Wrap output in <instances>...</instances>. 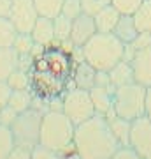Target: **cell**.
Here are the masks:
<instances>
[{
    "label": "cell",
    "mask_w": 151,
    "mask_h": 159,
    "mask_svg": "<svg viewBox=\"0 0 151 159\" xmlns=\"http://www.w3.org/2000/svg\"><path fill=\"white\" fill-rule=\"evenodd\" d=\"M74 147L84 159H106L120 148V143L114 138L107 117L95 113L91 119L76 125Z\"/></svg>",
    "instance_id": "obj_1"
},
{
    "label": "cell",
    "mask_w": 151,
    "mask_h": 159,
    "mask_svg": "<svg viewBox=\"0 0 151 159\" xmlns=\"http://www.w3.org/2000/svg\"><path fill=\"white\" fill-rule=\"evenodd\" d=\"M76 124L63 111H46L40 124L39 143L58 154H65L74 147Z\"/></svg>",
    "instance_id": "obj_2"
},
{
    "label": "cell",
    "mask_w": 151,
    "mask_h": 159,
    "mask_svg": "<svg viewBox=\"0 0 151 159\" xmlns=\"http://www.w3.org/2000/svg\"><path fill=\"white\" fill-rule=\"evenodd\" d=\"M125 43L118 39L114 34L97 32L91 39L83 46L84 58L97 71H111L120 60H123Z\"/></svg>",
    "instance_id": "obj_3"
},
{
    "label": "cell",
    "mask_w": 151,
    "mask_h": 159,
    "mask_svg": "<svg viewBox=\"0 0 151 159\" xmlns=\"http://www.w3.org/2000/svg\"><path fill=\"white\" fill-rule=\"evenodd\" d=\"M114 113L127 120H135L146 115V87L139 83L118 87L114 90Z\"/></svg>",
    "instance_id": "obj_4"
},
{
    "label": "cell",
    "mask_w": 151,
    "mask_h": 159,
    "mask_svg": "<svg viewBox=\"0 0 151 159\" xmlns=\"http://www.w3.org/2000/svg\"><path fill=\"white\" fill-rule=\"evenodd\" d=\"M42 117H44V111L39 108H35V106L28 108L27 111L18 113L16 120L11 125L16 147H23V148L32 150L34 147L39 145Z\"/></svg>",
    "instance_id": "obj_5"
},
{
    "label": "cell",
    "mask_w": 151,
    "mask_h": 159,
    "mask_svg": "<svg viewBox=\"0 0 151 159\" xmlns=\"http://www.w3.org/2000/svg\"><path fill=\"white\" fill-rule=\"evenodd\" d=\"M30 92L40 101L63 97L67 92L69 80L55 74L49 69H30Z\"/></svg>",
    "instance_id": "obj_6"
},
{
    "label": "cell",
    "mask_w": 151,
    "mask_h": 159,
    "mask_svg": "<svg viewBox=\"0 0 151 159\" xmlns=\"http://www.w3.org/2000/svg\"><path fill=\"white\" fill-rule=\"evenodd\" d=\"M62 111L76 125L83 124L84 120L91 119L97 113L95 106H93V101H91V96H90V90L78 89V87H74V89L65 92Z\"/></svg>",
    "instance_id": "obj_7"
},
{
    "label": "cell",
    "mask_w": 151,
    "mask_h": 159,
    "mask_svg": "<svg viewBox=\"0 0 151 159\" xmlns=\"http://www.w3.org/2000/svg\"><path fill=\"white\" fill-rule=\"evenodd\" d=\"M9 18L19 34H30L39 18L34 0H11Z\"/></svg>",
    "instance_id": "obj_8"
},
{
    "label": "cell",
    "mask_w": 151,
    "mask_h": 159,
    "mask_svg": "<svg viewBox=\"0 0 151 159\" xmlns=\"http://www.w3.org/2000/svg\"><path fill=\"white\" fill-rule=\"evenodd\" d=\"M128 145L142 159H151V119L149 117L144 115L141 119L132 120Z\"/></svg>",
    "instance_id": "obj_9"
},
{
    "label": "cell",
    "mask_w": 151,
    "mask_h": 159,
    "mask_svg": "<svg viewBox=\"0 0 151 159\" xmlns=\"http://www.w3.org/2000/svg\"><path fill=\"white\" fill-rule=\"evenodd\" d=\"M95 34H97V25L95 20H93V14L83 12L81 16L72 20L70 41H72L74 46H84Z\"/></svg>",
    "instance_id": "obj_10"
},
{
    "label": "cell",
    "mask_w": 151,
    "mask_h": 159,
    "mask_svg": "<svg viewBox=\"0 0 151 159\" xmlns=\"http://www.w3.org/2000/svg\"><path fill=\"white\" fill-rule=\"evenodd\" d=\"M132 69H134L135 83L142 87H151V46L146 50H139L132 58Z\"/></svg>",
    "instance_id": "obj_11"
},
{
    "label": "cell",
    "mask_w": 151,
    "mask_h": 159,
    "mask_svg": "<svg viewBox=\"0 0 151 159\" xmlns=\"http://www.w3.org/2000/svg\"><path fill=\"white\" fill-rule=\"evenodd\" d=\"M114 90H116L114 85L93 87L90 90V96H91V101H93L97 113L104 115V117H109V115L114 113Z\"/></svg>",
    "instance_id": "obj_12"
},
{
    "label": "cell",
    "mask_w": 151,
    "mask_h": 159,
    "mask_svg": "<svg viewBox=\"0 0 151 159\" xmlns=\"http://www.w3.org/2000/svg\"><path fill=\"white\" fill-rule=\"evenodd\" d=\"M30 34L34 37L35 44H40V46L53 44L55 43V21H53V18L39 16Z\"/></svg>",
    "instance_id": "obj_13"
},
{
    "label": "cell",
    "mask_w": 151,
    "mask_h": 159,
    "mask_svg": "<svg viewBox=\"0 0 151 159\" xmlns=\"http://www.w3.org/2000/svg\"><path fill=\"white\" fill-rule=\"evenodd\" d=\"M120 16H121V12L118 11L112 4L102 7L100 11H97L95 14H93V20H95V25H97V32L112 34L118 20H120Z\"/></svg>",
    "instance_id": "obj_14"
},
{
    "label": "cell",
    "mask_w": 151,
    "mask_h": 159,
    "mask_svg": "<svg viewBox=\"0 0 151 159\" xmlns=\"http://www.w3.org/2000/svg\"><path fill=\"white\" fill-rule=\"evenodd\" d=\"M95 78H97V69L88 64L86 60L84 62H78L74 66L72 71V81L78 89H84V90H91L95 87Z\"/></svg>",
    "instance_id": "obj_15"
},
{
    "label": "cell",
    "mask_w": 151,
    "mask_h": 159,
    "mask_svg": "<svg viewBox=\"0 0 151 159\" xmlns=\"http://www.w3.org/2000/svg\"><path fill=\"white\" fill-rule=\"evenodd\" d=\"M112 34L116 35L121 43H132L135 39V35L139 34V29L135 25V20L132 14H121L120 20H118L116 27H114V32Z\"/></svg>",
    "instance_id": "obj_16"
},
{
    "label": "cell",
    "mask_w": 151,
    "mask_h": 159,
    "mask_svg": "<svg viewBox=\"0 0 151 159\" xmlns=\"http://www.w3.org/2000/svg\"><path fill=\"white\" fill-rule=\"evenodd\" d=\"M109 120V125H111V131L114 138L118 140L120 147L123 145H128L130 143V129H132V120H127L123 117H118L116 113H112L107 117Z\"/></svg>",
    "instance_id": "obj_17"
},
{
    "label": "cell",
    "mask_w": 151,
    "mask_h": 159,
    "mask_svg": "<svg viewBox=\"0 0 151 159\" xmlns=\"http://www.w3.org/2000/svg\"><path fill=\"white\" fill-rule=\"evenodd\" d=\"M109 78H111V83L114 87H123L128 85V83H134V69H132V64L127 62V60H120V62L114 66V67L109 71Z\"/></svg>",
    "instance_id": "obj_18"
},
{
    "label": "cell",
    "mask_w": 151,
    "mask_h": 159,
    "mask_svg": "<svg viewBox=\"0 0 151 159\" xmlns=\"http://www.w3.org/2000/svg\"><path fill=\"white\" fill-rule=\"evenodd\" d=\"M18 60H19V55L12 46L0 48V81H7V78L16 71Z\"/></svg>",
    "instance_id": "obj_19"
},
{
    "label": "cell",
    "mask_w": 151,
    "mask_h": 159,
    "mask_svg": "<svg viewBox=\"0 0 151 159\" xmlns=\"http://www.w3.org/2000/svg\"><path fill=\"white\" fill-rule=\"evenodd\" d=\"M32 104H34V94L30 92V89L12 90L11 99H9V106L12 110H16L18 113H21V111H27L28 108H32Z\"/></svg>",
    "instance_id": "obj_20"
},
{
    "label": "cell",
    "mask_w": 151,
    "mask_h": 159,
    "mask_svg": "<svg viewBox=\"0 0 151 159\" xmlns=\"http://www.w3.org/2000/svg\"><path fill=\"white\" fill-rule=\"evenodd\" d=\"M18 35V29L11 21L9 16H0V48H9L14 46Z\"/></svg>",
    "instance_id": "obj_21"
},
{
    "label": "cell",
    "mask_w": 151,
    "mask_h": 159,
    "mask_svg": "<svg viewBox=\"0 0 151 159\" xmlns=\"http://www.w3.org/2000/svg\"><path fill=\"white\" fill-rule=\"evenodd\" d=\"M139 32H149L151 34V0H142V4L137 7V11L132 14Z\"/></svg>",
    "instance_id": "obj_22"
},
{
    "label": "cell",
    "mask_w": 151,
    "mask_h": 159,
    "mask_svg": "<svg viewBox=\"0 0 151 159\" xmlns=\"http://www.w3.org/2000/svg\"><path fill=\"white\" fill-rule=\"evenodd\" d=\"M53 21H55V44H60V43H65V41H70L72 20L60 12Z\"/></svg>",
    "instance_id": "obj_23"
},
{
    "label": "cell",
    "mask_w": 151,
    "mask_h": 159,
    "mask_svg": "<svg viewBox=\"0 0 151 159\" xmlns=\"http://www.w3.org/2000/svg\"><path fill=\"white\" fill-rule=\"evenodd\" d=\"M34 4L37 7L39 16H48V18L55 20L62 12L63 0H34Z\"/></svg>",
    "instance_id": "obj_24"
},
{
    "label": "cell",
    "mask_w": 151,
    "mask_h": 159,
    "mask_svg": "<svg viewBox=\"0 0 151 159\" xmlns=\"http://www.w3.org/2000/svg\"><path fill=\"white\" fill-rule=\"evenodd\" d=\"M16 142H14V134L9 125L0 124V159H6L9 154L14 150Z\"/></svg>",
    "instance_id": "obj_25"
},
{
    "label": "cell",
    "mask_w": 151,
    "mask_h": 159,
    "mask_svg": "<svg viewBox=\"0 0 151 159\" xmlns=\"http://www.w3.org/2000/svg\"><path fill=\"white\" fill-rule=\"evenodd\" d=\"M7 83L12 90H25V89H30V73L25 71V69L18 67L14 73L7 78Z\"/></svg>",
    "instance_id": "obj_26"
},
{
    "label": "cell",
    "mask_w": 151,
    "mask_h": 159,
    "mask_svg": "<svg viewBox=\"0 0 151 159\" xmlns=\"http://www.w3.org/2000/svg\"><path fill=\"white\" fill-rule=\"evenodd\" d=\"M12 48L18 51V55H28V53L34 51L35 41H34V37H32V34H19V32H18Z\"/></svg>",
    "instance_id": "obj_27"
},
{
    "label": "cell",
    "mask_w": 151,
    "mask_h": 159,
    "mask_svg": "<svg viewBox=\"0 0 151 159\" xmlns=\"http://www.w3.org/2000/svg\"><path fill=\"white\" fill-rule=\"evenodd\" d=\"M84 12L83 9V2L81 0H63L62 6V14H65L70 20H76L78 16H81Z\"/></svg>",
    "instance_id": "obj_28"
},
{
    "label": "cell",
    "mask_w": 151,
    "mask_h": 159,
    "mask_svg": "<svg viewBox=\"0 0 151 159\" xmlns=\"http://www.w3.org/2000/svg\"><path fill=\"white\" fill-rule=\"evenodd\" d=\"M111 4L121 14H134L137 11V7L142 4V0H111Z\"/></svg>",
    "instance_id": "obj_29"
},
{
    "label": "cell",
    "mask_w": 151,
    "mask_h": 159,
    "mask_svg": "<svg viewBox=\"0 0 151 159\" xmlns=\"http://www.w3.org/2000/svg\"><path fill=\"white\" fill-rule=\"evenodd\" d=\"M32 159H62V154L55 152V150L39 143L37 147L32 148Z\"/></svg>",
    "instance_id": "obj_30"
},
{
    "label": "cell",
    "mask_w": 151,
    "mask_h": 159,
    "mask_svg": "<svg viewBox=\"0 0 151 159\" xmlns=\"http://www.w3.org/2000/svg\"><path fill=\"white\" fill-rule=\"evenodd\" d=\"M135 51L139 50H146V48H149L151 46V34L149 32H139V34L135 35V39L132 43H128Z\"/></svg>",
    "instance_id": "obj_31"
},
{
    "label": "cell",
    "mask_w": 151,
    "mask_h": 159,
    "mask_svg": "<svg viewBox=\"0 0 151 159\" xmlns=\"http://www.w3.org/2000/svg\"><path fill=\"white\" fill-rule=\"evenodd\" d=\"M83 2V9L88 14H95L97 11H100L102 7H106L111 4V0H81Z\"/></svg>",
    "instance_id": "obj_32"
},
{
    "label": "cell",
    "mask_w": 151,
    "mask_h": 159,
    "mask_svg": "<svg viewBox=\"0 0 151 159\" xmlns=\"http://www.w3.org/2000/svg\"><path fill=\"white\" fill-rule=\"evenodd\" d=\"M111 159H142V157L130 145H123V147H120L116 152L112 154Z\"/></svg>",
    "instance_id": "obj_33"
},
{
    "label": "cell",
    "mask_w": 151,
    "mask_h": 159,
    "mask_svg": "<svg viewBox=\"0 0 151 159\" xmlns=\"http://www.w3.org/2000/svg\"><path fill=\"white\" fill-rule=\"evenodd\" d=\"M11 94H12V89L9 87V83L7 81H0V108L9 104Z\"/></svg>",
    "instance_id": "obj_34"
},
{
    "label": "cell",
    "mask_w": 151,
    "mask_h": 159,
    "mask_svg": "<svg viewBox=\"0 0 151 159\" xmlns=\"http://www.w3.org/2000/svg\"><path fill=\"white\" fill-rule=\"evenodd\" d=\"M16 117H18V111L16 110H12L9 104L2 108V124L4 125H9V127H11L12 122L16 120Z\"/></svg>",
    "instance_id": "obj_35"
},
{
    "label": "cell",
    "mask_w": 151,
    "mask_h": 159,
    "mask_svg": "<svg viewBox=\"0 0 151 159\" xmlns=\"http://www.w3.org/2000/svg\"><path fill=\"white\" fill-rule=\"evenodd\" d=\"M6 159H32V150L23 148V147H14V150Z\"/></svg>",
    "instance_id": "obj_36"
},
{
    "label": "cell",
    "mask_w": 151,
    "mask_h": 159,
    "mask_svg": "<svg viewBox=\"0 0 151 159\" xmlns=\"http://www.w3.org/2000/svg\"><path fill=\"white\" fill-rule=\"evenodd\" d=\"M111 78H109V71H97L95 78V87H111Z\"/></svg>",
    "instance_id": "obj_37"
},
{
    "label": "cell",
    "mask_w": 151,
    "mask_h": 159,
    "mask_svg": "<svg viewBox=\"0 0 151 159\" xmlns=\"http://www.w3.org/2000/svg\"><path fill=\"white\" fill-rule=\"evenodd\" d=\"M11 0H0V16H9Z\"/></svg>",
    "instance_id": "obj_38"
},
{
    "label": "cell",
    "mask_w": 151,
    "mask_h": 159,
    "mask_svg": "<svg viewBox=\"0 0 151 159\" xmlns=\"http://www.w3.org/2000/svg\"><path fill=\"white\" fill-rule=\"evenodd\" d=\"M62 159H84V157L78 152V150H76V148H70L69 152L62 154Z\"/></svg>",
    "instance_id": "obj_39"
},
{
    "label": "cell",
    "mask_w": 151,
    "mask_h": 159,
    "mask_svg": "<svg viewBox=\"0 0 151 159\" xmlns=\"http://www.w3.org/2000/svg\"><path fill=\"white\" fill-rule=\"evenodd\" d=\"M146 117L151 119V87L146 89Z\"/></svg>",
    "instance_id": "obj_40"
},
{
    "label": "cell",
    "mask_w": 151,
    "mask_h": 159,
    "mask_svg": "<svg viewBox=\"0 0 151 159\" xmlns=\"http://www.w3.org/2000/svg\"><path fill=\"white\" fill-rule=\"evenodd\" d=\"M0 124H2V108H0Z\"/></svg>",
    "instance_id": "obj_41"
},
{
    "label": "cell",
    "mask_w": 151,
    "mask_h": 159,
    "mask_svg": "<svg viewBox=\"0 0 151 159\" xmlns=\"http://www.w3.org/2000/svg\"><path fill=\"white\" fill-rule=\"evenodd\" d=\"M106 159H111V157H106Z\"/></svg>",
    "instance_id": "obj_42"
}]
</instances>
